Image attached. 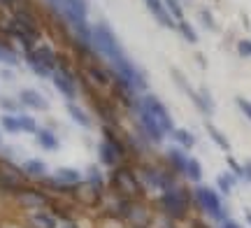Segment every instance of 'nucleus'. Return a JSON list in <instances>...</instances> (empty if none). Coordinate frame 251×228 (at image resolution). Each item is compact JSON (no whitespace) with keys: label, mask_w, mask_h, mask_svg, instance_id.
Wrapping results in <instances>:
<instances>
[{"label":"nucleus","mask_w":251,"mask_h":228,"mask_svg":"<svg viewBox=\"0 0 251 228\" xmlns=\"http://www.w3.org/2000/svg\"><path fill=\"white\" fill-rule=\"evenodd\" d=\"M188 203H191V196L186 189H179V186H172L168 191H163L161 196L165 217H170V219H184L188 212Z\"/></svg>","instance_id":"nucleus-1"},{"label":"nucleus","mask_w":251,"mask_h":228,"mask_svg":"<svg viewBox=\"0 0 251 228\" xmlns=\"http://www.w3.org/2000/svg\"><path fill=\"white\" fill-rule=\"evenodd\" d=\"M193 198H196L198 207L205 212V214H209L212 219H216V221L228 219V212H226L224 203H221V198H219V193H216L214 189H209V186H198L196 191H193Z\"/></svg>","instance_id":"nucleus-2"},{"label":"nucleus","mask_w":251,"mask_h":228,"mask_svg":"<svg viewBox=\"0 0 251 228\" xmlns=\"http://www.w3.org/2000/svg\"><path fill=\"white\" fill-rule=\"evenodd\" d=\"M93 47H96L102 56H107L109 61H117V58L124 56L119 40L114 37V33H112L105 24H96V26H93Z\"/></svg>","instance_id":"nucleus-3"},{"label":"nucleus","mask_w":251,"mask_h":228,"mask_svg":"<svg viewBox=\"0 0 251 228\" xmlns=\"http://www.w3.org/2000/svg\"><path fill=\"white\" fill-rule=\"evenodd\" d=\"M140 105H142L144 110L156 119V124L161 126L163 133H172V130H175V124H172L170 112H168V107H165L156 96H144V98H140Z\"/></svg>","instance_id":"nucleus-4"},{"label":"nucleus","mask_w":251,"mask_h":228,"mask_svg":"<svg viewBox=\"0 0 251 228\" xmlns=\"http://www.w3.org/2000/svg\"><path fill=\"white\" fill-rule=\"evenodd\" d=\"M137 119H140V126H142V130L149 135V140H151V142H161L165 133H163L161 126L156 124V119H153L149 112L144 110L140 102H137Z\"/></svg>","instance_id":"nucleus-5"},{"label":"nucleus","mask_w":251,"mask_h":228,"mask_svg":"<svg viewBox=\"0 0 251 228\" xmlns=\"http://www.w3.org/2000/svg\"><path fill=\"white\" fill-rule=\"evenodd\" d=\"M144 5L149 7V12H151L153 19H156L161 26H165V28H177L175 19L170 17V12H168V7H165V2H163V0H144Z\"/></svg>","instance_id":"nucleus-6"},{"label":"nucleus","mask_w":251,"mask_h":228,"mask_svg":"<svg viewBox=\"0 0 251 228\" xmlns=\"http://www.w3.org/2000/svg\"><path fill=\"white\" fill-rule=\"evenodd\" d=\"M51 79H54L56 89L65 96V98H75V82H72V75L65 70V73H54L51 75Z\"/></svg>","instance_id":"nucleus-7"},{"label":"nucleus","mask_w":251,"mask_h":228,"mask_svg":"<svg viewBox=\"0 0 251 228\" xmlns=\"http://www.w3.org/2000/svg\"><path fill=\"white\" fill-rule=\"evenodd\" d=\"M119 156H121V147H119L117 142L107 140V142L100 145V161H102L105 165H117Z\"/></svg>","instance_id":"nucleus-8"},{"label":"nucleus","mask_w":251,"mask_h":228,"mask_svg":"<svg viewBox=\"0 0 251 228\" xmlns=\"http://www.w3.org/2000/svg\"><path fill=\"white\" fill-rule=\"evenodd\" d=\"M188 158H191V156H186V152H184V149H177V147L168 152V161H170V163H172V168H175L177 173H181V175L186 173Z\"/></svg>","instance_id":"nucleus-9"},{"label":"nucleus","mask_w":251,"mask_h":228,"mask_svg":"<svg viewBox=\"0 0 251 228\" xmlns=\"http://www.w3.org/2000/svg\"><path fill=\"white\" fill-rule=\"evenodd\" d=\"M21 101H24V105L33 107V110H47V101L37 91H30V89L21 91Z\"/></svg>","instance_id":"nucleus-10"},{"label":"nucleus","mask_w":251,"mask_h":228,"mask_svg":"<svg viewBox=\"0 0 251 228\" xmlns=\"http://www.w3.org/2000/svg\"><path fill=\"white\" fill-rule=\"evenodd\" d=\"M235 182H237V177H235L233 173H224V175L216 177V186H219V191L224 193V196H230Z\"/></svg>","instance_id":"nucleus-11"},{"label":"nucleus","mask_w":251,"mask_h":228,"mask_svg":"<svg viewBox=\"0 0 251 228\" xmlns=\"http://www.w3.org/2000/svg\"><path fill=\"white\" fill-rule=\"evenodd\" d=\"M172 137H175V140H177L184 149H191V147L196 145V137L191 135L186 128H175V130H172Z\"/></svg>","instance_id":"nucleus-12"},{"label":"nucleus","mask_w":251,"mask_h":228,"mask_svg":"<svg viewBox=\"0 0 251 228\" xmlns=\"http://www.w3.org/2000/svg\"><path fill=\"white\" fill-rule=\"evenodd\" d=\"M65 110L70 112V117L75 119V121H77L79 126H89V124H91V119L86 117V112L81 110L79 105H75V102H68V105H65Z\"/></svg>","instance_id":"nucleus-13"},{"label":"nucleus","mask_w":251,"mask_h":228,"mask_svg":"<svg viewBox=\"0 0 251 228\" xmlns=\"http://www.w3.org/2000/svg\"><path fill=\"white\" fill-rule=\"evenodd\" d=\"M35 54H37V58L42 61V65H45L47 70H54V68H56V56H54V51H51V49L40 47V49H35Z\"/></svg>","instance_id":"nucleus-14"},{"label":"nucleus","mask_w":251,"mask_h":228,"mask_svg":"<svg viewBox=\"0 0 251 228\" xmlns=\"http://www.w3.org/2000/svg\"><path fill=\"white\" fill-rule=\"evenodd\" d=\"M56 179L63 184H77L81 177H79V173L72 170V168H61V170H56Z\"/></svg>","instance_id":"nucleus-15"},{"label":"nucleus","mask_w":251,"mask_h":228,"mask_svg":"<svg viewBox=\"0 0 251 228\" xmlns=\"http://www.w3.org/2000/svg\"><path fill=\"white\" fill-rule=\"evenodd\" d=\"M207 133L212 135V140H214V142H216L219 147H221L224 152H230V142L226 140V135L221 133V130H219V128H214L212 124H207Z\"/></svg>","instance_id":"nucleus-16"},{"label":"nucleus","mask_w":251,"mask_h":228,"mask_svg":"<svg viewBox=\"0 0 251 228\" xmlns=\"http://www.w3.org/2000/svg\"><path fill=\"white\" fill-rule=\"evenodd\" d=\"M177 30H179L181 35H184V40H188L191 45H196V42H198V33L193 30V26H191L188 21H184V19H181L179 24H177Z\"/></svg>","instance_id":"nucleus-17"},{"label":"nucleus","mask_w":251,"mask_h":228,"mask_svg":"<svg viewBox=\"0 0 251 228\" xmlns=\"http://www.w3.org/2000/svg\"><path fill=\"white\" fill-rule=\"evenodd\" d=\"M191 179V182H200V177H202V168L198 163L196 158H188V165H186V173H184Z\"/></svg>","instance_id":"nucleus-18"},{"label":"nucleus","mask_w":251,"mask_h":228,"mask_svg":"<svg viewBox=\"0 0 251 228\" xmlns=\"http://www.w3.org/2000/svg\"><path fill=\"white\" fill-rule=\"evenodd\" d=\"M26 58H28V63H30V68H33V70H35L37 75H42V77H47V75H51V70H47L45 65H42V61L37 58L35 51H28Z\"/></svg>","instance_id":"nucleus-19"},{"label":"nucleus","mask_w":251,"mask_h":228,"mask_svg":"<svg viewBox=\"0 0 251 228\" xmlns=\"http://www.w3.org/2000/svg\"><path fill=\"white\" fill-rule=\"evenodd\" d=\"M165 2V7H168V12H170V17L172 19H184V9H181L179 5V0H163Z\"/></svg>","instance_id":"nucleus-20"},{"label":"nucleus","mask_w":251,"mask_h":228,"mask_svg":"<svg viewBox=\"0 0 251 228\" xmlns=\"http://www.w3.org/2000/svg\"><path fill=\"white\" fill-rule=\"evenodd\" d=\"M40 145L45 147V149H56V147H58V140L54 137V133H49V130H40Z\"/></svg>","instance_id":"nucleus-21"},{"label":"nucleus","mask_w":251,"mask_h":228,"mask_svg":"<svg viewBox=\"0 0 251 228\" xmlns=\"http://www.w3.org/2000/svg\"><path fill=\"white\" fill-rule=\"evenodd\" d=\"M24 170H26L28 175H45L47 173L45 163H40V161H28V163L24 165Z\"/></svg>","instance_id":"nucleus-22"},{"label":"nucleus","mask_w":251,"mask_h":228,"mask_svg":"<svg viewBox=\"0 0 251 228\" xmlns=\"http://www.w3.org/2000/svg\"><path fill=\"white\" fill-rule=\"evenodd\" d=\"M33 221H35L40 228H56L54 217H49V214H35V217H33Z\"/></svg>","instance_id":"nucleus-23"},{"label":"nucleus","mask_w":251,"mask_h":228,"mask_svg":"<svg viewBox=\"0 0 251 228\" xmlns=\"http://www.w3.org/2000/svg\"><path fill=\"white\" fill-rule=\"evenodd\" d=\"M2 126H5V130H9V133H17V130H21V126H19V117H9V114H5L2 117Z\"/></svg>","instance_id":"nucleus-24"},{"label":"nucleus","mask_w":251,"mask_h":228,"mask_svg":"<svg viewBox=\"0 0 251 228\" xmlns=\"http://www.w3.org/2000/svg\"><path fill=\"white\" fill-rule=\"evenodd\" d=\"M226 161H228V168L233 170V175H235V177H237V179H244V165H240V163H237V161H235L233 156H228Z\"/></svg>","instance_id":"nucleus-25"},{"label":"nucleus","mask_w":251,"mask_h":228,"mask_svg":"<svg viewBox=\"0 0 251 228\" xmlns=\"http://www.w3.org/2000/svg\"><path fill=\"white\" fill-rule=\"evenodd\" d=\"M19 126H21V130L33 133V130H35V121H33L30 117H19Z\"/></svg>","instance_id":"nucleus-26"},{"label":"nucleus","mask_w":251,"mask_h":228,"mask_svg":"<svg viewBox=\"0 0 251 228\" xmlns=\"http://www.w3.org/2000/svg\"><path fill=\"white\" fill-rule=\"evenodd\" d=\"M200 19H202V24H205V26L209 28V30H214V28H216L214 17H212V14H209L207 9H200Z\"/></svg>","instance_id":"nucleus-27"},{"label":"nucleus","mask_w":251,"mask_h":228,"mask_svg":"<svg viewBox=\"0 0 251 228\" xmlns=\"http://www.w3.org/2000/svg\"><path fill=\"white\" fill-rule=\"evenodd\" d=\"M235 102H237V107L247 114V119L251 121V101H244V98H235Z\"/></svg>","instance_id":"nucleus-28"},{"label":"nucleus","mask_w":251,"mask_h":228,"mask_svg":"<svg viewBox=\"0 0 251 228\" xmlns=\"http://www.w3.org/2000/svg\"><path fill=\"white\" fill-rule=\"evenodd\" d=\"M237 51L242 56H251V40H240L237 42Z\"/></svg>","instance_id":"nucleus-29"},{"label":"nucleus","mask_w":251,"mask_h":228,"mask_svg":"<svg viewBox=\"0 0 251 228\" xmlns=\"http://www.w3.org/2000/svg\"><path fill=\"white\" fill-rule=\"evenodd\" d=\"M0 58H2V61H5V63H17V56L12 54V51H7V49H2V47H0Z\"/></svg>","instance_id":"nucleus-30"},{"label":"nucleus","mask_w":251,"mask_h":228,"mask_svg":"<svg viewBox=\"0 0 251 228\" xmlns=\"http://www.w3.org/2000/svg\"><path fill=\"white\" fill-rule=\"evenodd\" d=\"M89 75H91V77H96V79H98V84H107V75L100 73V70H96V68H91Z\"/></svg>","instance_id":"nucleus-31"},{"label":"nucleus","mask_w":251,"mask_h":228,"mask_svg":"<svg viewBox=\"0 0 251 228\" xmlns=\"http://www.w3.org/2000/svg\"><path fill=\"white\" fill-rule=\"evenodd\" d=\"M221 228H242V226L233 219H226V221H221Z\"/></svg>","instance_id":"nucleus-32"},{"label":"nucleus","mask_w":251,"mask_h":228,"mask_svg":"<svg viewBox=\"0 0 251 228\" xmlns=\"http://www.w3.org/2000/svg\"><path fill=\"white\" fill-rule=\"evenodd\" d=\"M0 105H2L5 110H17V102H12L9 98H5V101H0Z\"/></svg>","instance_id":"nucleus-33"},{"label":"nucleus","mask_w":251,"mask_h":228,"mask_svg":"<svg viewBox=\"0 0 251 228\" xmlns=\"http://www.w3.org/2000/svg\"><path fill=\"white\" fill-rule=\"evenodd\" d=\"M244 179H249V182H251V163L244 165Z\"/></svg>","instance_id":"nucleus-34"},{"label":"nucleus","mask_w":251,"mask_h":228,"mask_svg":"<svg viewBox=\"0 0 251 228\" xmlns=\"http://www.w3.org/2000/svg\"><path fill=\"white\" fill-rule=\"evenodd\" d=\"M0 2H5V5H12V2H14V0H0Z\"/></svg>","instance_id":"nucleus-35"},{"label":"nucleus","mask_w":251,"mask_h":228,"mask_svg":"<svg viewBox=\"0 0 251 228\" xmlns=\"http://www.w3.org/2000/svg\"><path fill=\"white\" fill-rule=\"evenodd\" d=\"M247 221H249V224H251V212H247Z\"/></svg>","instance_id":"nucleus-36"},{"label":"nucleus","mask_w":251,"mask_h":228,"mask_svg":"<svg viewBox=\"0 0 251 228\" xmlns=\"http://www.w3.org/2000/svg\"><path fill=\"white\" fill-rule=\"evenodd\" d=\"M65 228H77V226H72V224H68V226H65Z\"/></svg>","instance_id":"nucleus-37"}]
</instances>
